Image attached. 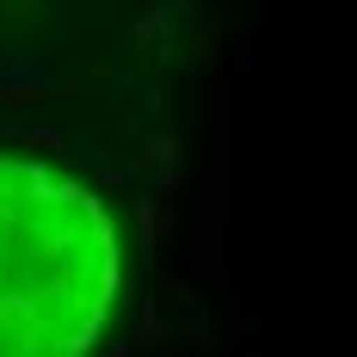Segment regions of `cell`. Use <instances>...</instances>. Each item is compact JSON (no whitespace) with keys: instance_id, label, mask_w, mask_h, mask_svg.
Masks as SVG:
<instances>
[{"instance_id":"6da1fadb","label":"cell","mask_w":357,"mask_h":357,"mask_svg":"<svg viewBox=\"0 0 357 357\" xmlns=\"http://www.w3.org/2000/svg\"><path fill=\"white\" fill-rule=\"evenodd\" d=\"M117 296L105 204L56 167L0 154V357H86Z\"/></svg>"}]
</instances>
